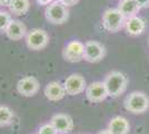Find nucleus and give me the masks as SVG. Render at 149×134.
Segmentation results:
<instances>
[{
  "mask_svg": "<svg viewBox=\"0 0 149 134\" xmlns=\"http://www.w3.org/2000/svg\"><path fill=\"white\" fill-rule=\"evenodd\" d=\"M27 47L31 51H41L49 44V35L45 29L33 28L26 36Z\"/></svg>",
  "mask_w": 149,
  "mask_h": 134,
  "instance_id": "nucleus-5",
  "label": "nucleus"
},
{
  "mask_svg": "<svg viewBox=\"0 0 149 134\" xmlns=\"http://www.w3.org/2000/svg\"><path fill=\"white\" fill-rule=\"evenodd\" d=\"M36 1H37V4L39 5V6L47 7V6H49L50 4H52L55 0H36Z\"/></svg>",
  "mask_w": 149,
  "mask_h": 134,
  "instance_id": "nucleus-22",
  "label": "nucleus"
},
{
  "mask_svg": "<svg viewBox=\"0 0 149 134\" xmlns=\"http://www.w3.org/2000/svg\"><path fill=\"white\" fill-rule=\"evenodd\" d=\"M97 134H112V133L108 130V128H107V130H102V131H100L99 133H97Z\"/></svg>",
  "mask_w": 149,
  "mask_h": 134,
  "instance_id": "nucleus-24",
  "label": "nucleus"
},
{
  "mask_svg": "<svg viewBox=\"0 0 149 134\" xmlns=\"http://www.w3.org/2000/svg\"><path fill=\"white\" fill-rule=\"evenodd\" d=\"M120 13L125 16L126 19L137 16L138 11L140 10V7L136 0H120L117 7Z\"/></svg>",
  "mask_w": 149,
  "mask_h": 134,
  "instance_id": "nucleus-16",
  "label": "nucleus"
},
{
  "mask_svg": "<svg viewBox=\"0 0 149 134\" xmlns=\"http://www.w3.org/2000/svg\"><path fill=\"white\" fill-rule=\"evenodd\" d=\"M108 130L112 134H128L130 131V124L124 116H115L108 123Z\"/></svg>",
  "mask_w": 149,
  "mask_h": 134,
  "instance_id": "nucleus-15",
  "label": "nucleus"
},
{
  "mask_svg": "<svg viewBox=\"0 0 149 134\" xmlns=\"http://www.w3.org/2000/svg\"><path fill=\"white\" fill-rule=\"evenodd\" d=\"M40 84L35 76H25L20 78L17 83V92L21 96L32 97L38 93Z\"/></svg>",
  "mask_w": 149,
  "mask_h": 134,
  "instance_id": "nucleus-9",
  "label": "nucleus"
},
{
  "mask_svg": "<svg viewBox=\"0 0 149 134\" xmlns=\"http://www.w3.org/2000/svg\"><path fill=\"white\" fill-rule=\"evenodd\" d=\"M136 1L138 2L140 9H141V8H147V7H149V0H136Z\"/></svg>",
  "mask_w": 149,
  "mask_h": 134,
  "instance_id": "nucleus-23",
  "label": "nucleus"
},
{
  "mask_svg": "<svg viewBox=\"0 0 149 134\" xmlns=\"http://www.w3.org/2000/svg\"><path fill=\"white\" fill-rule=\"evenodd\" d=\"M124 107L132 114H143L149 109V96L143 92H131L125 98Z\"/></svg>",
  "mask_w": 149,
  "mask_h": 134,
  "instance_id": "nucleus-2",
  "label": "nucleus"
},
{
  "mask_svg": "<svg viewBox=\"0 0 149 134\" xmlns=\"http://www.w3.org/2000/svg\"><path fill=\"white\" fill-rule=\"evenodd\" d=\"M1 4H2V0H0V5H1Z\"/></svg>",
  "mask_w": 149,
  "mask_h": 134,
  "instance_id": "nucleus-25",
  "label": "nucleus"
},
{
  "mask_svg": "<svg viewBox=\"0 0 149 134\" xmlns=\"http://www.w3.org/2000/svg\"><path fill=\"white\" fill-rule=\"evenodd\" d=\"M9 10L10 13L17 16L25 15L30 9V2L29 0H9Z\"/></svg>",
  "mask_w": 149,
  "mask_h": 134,
  "instance_id": "nucleus-17",
  "label": "nucleus"
},
{
  "mask_svg": "<svg viewBox=\"0 0 149 134\" xmlns=\"http://www.w3.org/2000/svg\"><path fill=\"white\" fill-rule=\"evenodd\" d=\"M85 93L87 100L91 103H100L108 97V92L104 82H93L89 84Z\"/></svg>",
  "mask_w": 149,
  "mask_h": 134,
  "instance_id": "nucleus-10",
  "label": "nucleus"
},
{
  "mask_svg": "<svg viewBox=\"0 0 149 134\" xmlns=\"http://www.w3.org/2000/svg\"><path fill=\"white\" fill-rule=\"evenodd\" d=\"M126 18L117 8H109L102 15V27L109 32H117L125 27Z\"/></svg>",
  "mask_w": 149,
  "mask_h": 134,
  "instance_id": "nucleus-4",
  "label": "nucleus"
},
{
  "mask_svg": "<svg viewBox=\"0 0 149 134\" xmlns=\"http://www.w3.org/2000/svg\"><path fill=\"white\" fill-rule=\"evenodd\" d=\"M11 16H10V13L5 11V10H0V34H2V32H6L7 28H8V26L9 24L11 22Z\"/></svg>",
  "mask_w": 149,
  "mask_h": 134,
  "instance_id": "nucleus-19",
  "label": "nucleus"
},
{
  "mask_svg": "<svg viewBox=\"0 0 149 134\" xmlns=\"http://www.w3.org/2000/svg\"><path fill=\"white\" fill-rule=\"evenodd\" d=\"M37 134H58V132H57V130L55 128V126L49 122V123L42 124L40 128H38Z\"/></svg>",
  "mask_w": 149,
  "mask_h": 134,
  "instance_id": "nucleus-20",
  "label": "nucleus"
},
{
  "mask_svg": "<svg viewBox=\"0 0 149 134\" xmlns=\"http://www.w3.org/2000/svg\"><path fill=\"white\" fill-rule=\"evenodd\" d=\"M46 19L54 25H62L69 18V9L59 0H55L52 4L46 7Z\"/></svg>",
  "mask_w": 149,
  "mask_h": 134,
  "instance_id": "nucleus-3",
  "label": "nucleus"
},
{
  "mask_svg": "<svg viewBox=\"0 0 149 134\" xmlns=\"http://www.w3.org/2000/svg\"><path fill=\"white\" fill-rule=\"evenodd\" d=\"M105 86L108 92V96L118 97L124 94L128 86V77L119 70H112L105 77Z\"/></svg>",
  "mask_w": 149,
  "mask_h": 134,
  "instance_id": "nucleus-1",
  "label": "nucleus"
},
{
  "mask_svg": "<svg viewBox=\"0 0 149 134\" xmlns=\"http://www.w3.org/2000/svg\"><path fill=\"white\" fill-rule=\"evenodd\" d=\"M85 44L79 40H71L62 49V57L68 63H79L84 60Z\"/></svg>",
  "mask_w": 149,
  "mask_h": 134,
  "instance_id": "nucleus-7",
  "label": "nucleus"
},
{
  "mask_svg": "<svg viewBox=\"0 0 149 134\" xmlns=\"http://www.w3.org/2000/svg\"><path fill=\"white\" fill-rule=\"evenodd\" d=\"M106 56L105 46L97 40H88L85 43L84 60L88 63H98Z\"/></svg>",
  "mask_w": 149,
  "mask_h": 134,
  "instance_id": "nucleus-6",
  "label": "nucleus"
},
{
  "mask_svg": "<svg viewBox=\"0 0 149 134\" xmlns=\"http://www.w3.org/2000/svg\"><path fill=\"white\" fill-rule=\"evenodd\" d=\"M44 93L47 100H49L51 102H58L67 95L63 84H61L58 81H52L47 84L45 87Z\"/></svg>",
  "mask_w": 149,
  "mask_h": 134,
  "instance_id": "nucleus-12",
  "label": "nucleus"
},
{
  "mask_svg": "<svg viewBox=\"0 0 149 134\" xmlns=\"http://www.w3.org/2000/svg\"><path fill=\"white\" fill-rule=\"evenodd\" d=\"M50 123L55 126L58 134L71 133L74 126V120L71 119V116H69L68 114H65V113L55 114L51 117Z\"/></svg>",
  "mask_w": 149,
  "mask_h": 134,
  "instance_id": "nucleus-11",
  "label": "nucleus"
},
{
  "mask_svg": "<svg viewBox=\"0 0 149 134\" xmlns=\"http://www.w3.org/2000/svg\"><path fill=\"white\" fill-rule=\"evenodd\" d=\"M125 29H126L127 34L130 36H139L145 32L146 22L143 18H140L138 16H134V17L126 19Z\"/></svg>",
  "mask_w": 149,
  "mask_h": 134,
  "instance_id": "nucleus-14",
  "label": "nucleus"
},
{
  "mask_svg": "<svg viewBox=\"0 0 149 134\" xmlns=\"http://www.w3.org/2000/svg\"><path fill=\"white\" fill-rule=\"evenodd\" d=\"M61 4H63L66 7H72V6H76L78 2H79V0H59Z\"/></svg>",
  "mask_w": 149,
  "mask_h": 134,
  "instance_id": "nucleus-21",
  "label": "nucleus"
},
{
  "mask_svg": "<svg viewBox=\"0 0 149 134\" xmlns=\"http://www.w3.org/2000/svg\"><path fill=\"white\" fill-rule=\"evenodd\" d=\"M13 111L7 105H0V128L9 125L13 120Z\"/></svg>",
  "mask_w": 149,
  "mask_h": 134,
  "instance_id": "nucleus-18",
  "label": "nucleus"
},
{
  "mask_svg": "<svg viewBox=\"0 0 149 134\" xmlns=\"http://www.w3.org/2000/svg\"><path fill=\"white\" fill-rule=\"evenodd\" d=\"M63 86H65L67 95L76 96L86 91L87 83H86V79L82 75H80V74H71L65 79Z\"/></svg>",
  "mask_w": 149,
  "mask_h": 134,
  "instance_id": "nucleus-8",
  "label": "nucleus"
},
{
  "mask_svg": "<svg viewBox=\"0 0 149 134\" xmlns=\"http://www.w3.org/2000/svg\"><path fill=\"white\" fill-rule=\"evenodd\" d=\"M5 34H6L7 37L11 39V40H20V39H22L24 37L27 36L28 30H27V27L22 21L13 19L8 26Z\"/></svg>",
  "mask_w": 149,
  "mask_h": 134,
  "instance_id": "nucleus-13",
  "label": "nucleus"
}]
</instances>
